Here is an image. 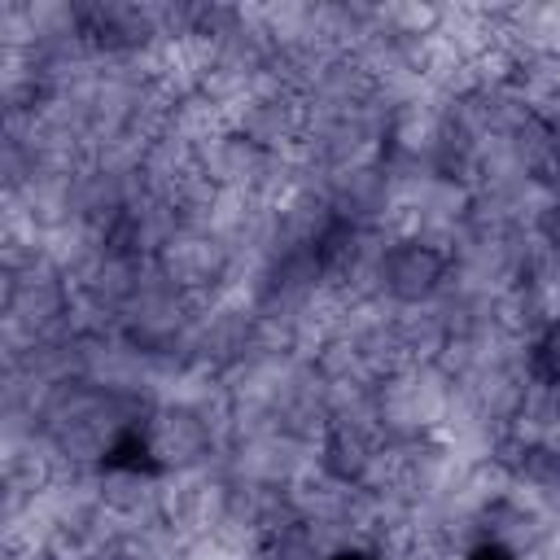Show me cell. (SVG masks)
Here are the masks:
<instances>
[{
    "label": "cell",
    "mask_w": 560,
    "mask_h": 560,
    "mask_svg": "<svg viewBox=\"0 0 560 560\" xmlns=\"http://www.w3.org/2000/svg\"><path fill=\"white\" fill-rule=\"evenodd\" d=\"M468 560H516V556H512L503 542H481V547H477Z\"/></svg>",
    "instance_id": "2"
},
{
    "label": "cell",
    "mask_w": 560,
    "mask_h": 560,
    "mask_svg": "<svg viewBox=\"0 0 560 560\" xmlns=\"http://www.w3.org/2000/svg\"><path fill=\"white\" fill-rule=\"evenodd\" d=\"M538 372H547L551 381H560V324H551L538 341Z\"/></svg>",
    "instance_id": "1"
},
{
    "label": "cell",
    "mask_w": 560,
    "mask_h": 560,
    "mask_svg": "<svg viewBox=\"0 0 560 560\" xmlns=\"http://www.w3.org/2000/svg\"><path fill=\"white\" fill-rule=\"evenodd\" d=\"M328 560H376V556H368V551H337V556H328Z\"/></svg>",
    "instance_id": "3"
}]
</instances>
